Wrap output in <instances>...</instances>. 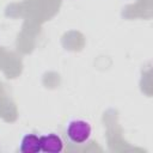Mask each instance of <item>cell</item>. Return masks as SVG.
<instances>
[{
  "label": "cell",
  "instance_id": "2",
  "mask_svg": "<svg viewBox=\"0 0 153 153\" xmlns=\"http://www.w3.org/2000/svg\"><path fill=\"white\" fill-rule=\"evenodd\" d=\"M39 147L41 151L45 153H60L63 151L65 143L60 135L49 133L39 136Z\"/></svg>",
  "mask_w": 153,
  "mask_h": 153
},
{
  "label": "cell",
  "instance_id": "3",
  "mask_svg": "<svg viewBox=\"0 0 153 153\" xmlns=\"http://www.w3.org/2000/svg\"><path fill=\"white\" fill-rule=\"evenodd\" d=\"M19 151L22 153H37L41 151L39 136L36 134H25L20 140Z\"/></svg>",
  "mask_w": 153,
  "mask_h": 153
},
{
  "label": "cell",
  "instance_id": "1",
  "mask_svg": "<svg viewBox=\"0 0 153 153\" xmlns=\"http://www.w3.org/2000/svg\"><path fill=\"white\" fill-rule=\"evenodd\" d=\"M66 135L73 145H84L92 136V126L85 120H72L67 124Z\"/></svg>",
  "mask_w": 153,
  "mask_h": 153
}]
</instances>
